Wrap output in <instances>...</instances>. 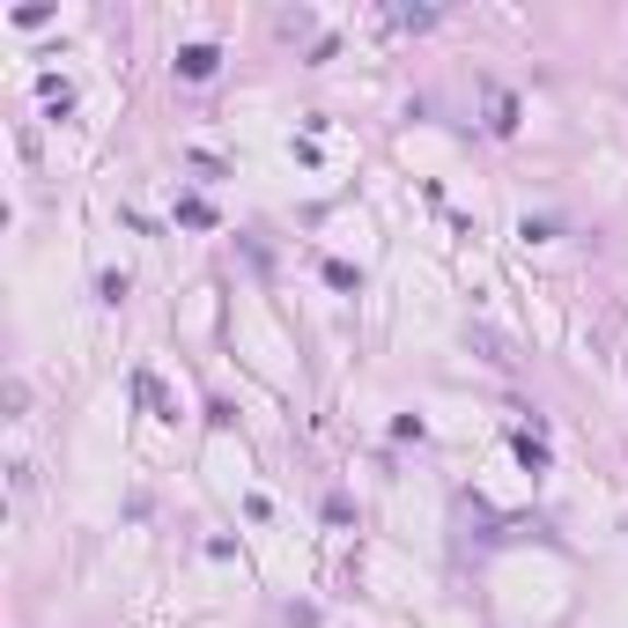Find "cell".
<instances>
[{"mask_svg":"<svg viewBox=\"0 0 628 628\" xmlns=\"http://www.w3.org/2000/svg\"><path fill=\"white\" fill-rule=\"evenodd\" d=\"M178 60H186V74H192V82H200V74H215V45H186Z\"/></svg>","mask_w":628,"mask_h":628,"instance_id":"1","label":"cell"}]
</instances>
